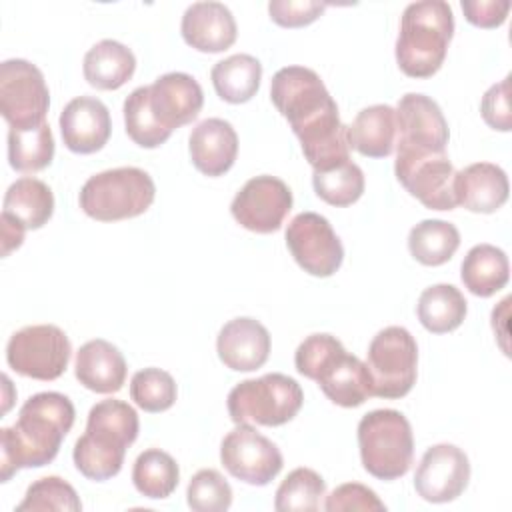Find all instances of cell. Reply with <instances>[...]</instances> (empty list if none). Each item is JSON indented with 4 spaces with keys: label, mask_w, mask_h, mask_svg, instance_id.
I'll return each mask as SVG.
<instances>
[{
    "label": "cell",
    "mask_w": 512,
    "mask_h": 512,
    "mask_svg": "<svg viewBox=\"0 0 512 512\" xmlns=\"http://www.w3.org/2000/svg\"><path fill=\"white\" fill-rule=\"evenodd\" d=\"M210 78L216 94L224 102L244 104L260 88L262 64L250 54H234L216 62Z\"/></svg>",
    "instance_id": "29"
},
{
    "label": "cell",
    "mask_w": 512,
    "mask_h": 512,
    "mask_svg": "<svg viewBox=\"0 0 512 512\" xmlns=\"http://www.w3.org/2000/svg\"><path fill=\"white\" fill-rule=\"evenodd\" d=\"M312 186L318 198L330 206H350L364 192V172L352 160L338 164L330 170L314 172Z\"/></svg>",
    "instance_id": "35"
},
{
    "label": "cell",
    "mask_w": 512,
    "mask_h": 512,
    "mask_svg": "<svg viewBox=\"0 0 512 512\" xmlns=\"http://www.w3.org/2000/svg\"><path fill=\"white\" fill-rule=\"evenodd\" d=\"M148 100L156 122L172 134L200 114L204 92L190 74L168 72L148 86Z\"/></svg>",
    "instance_id": "18"
},
{
    "label": "cell",
    "mask_w": 512,
    "mask_h": 512,
    "mask_svg": "<svg viewBox=\"0 0 512 512\" xmlns=\"http://www.w3.org/2000/svg\"><path fill=\"white\" fill-rule=\"evenodd\" d=\"M462 12L466 20L478 28H498L504 24L510 2L508 0H476V2H462Z\"/></svg>",
    "instance_id": "43"
},
{
    "label": "cell",
    "mask_w": 512,
    "mask_h": 512,
    "mask_svg": "<svg viewBox=\"0 0 512 512\" xmlns=\"http://www.w3.org/2000/svg\"><path fill=\"white\" fill-rule=\"evenodd\" d=\"M326 8V2L316 0H272L268 4L270 18L284 28L308 26L318 20Z\"/></svg>",
    "instance_id": "41"
},
{
    "label": "cell",
    "mask_w": 512,
    "mask_h": 512,
    "mask_svg": "<svg viewBox=\"0 0 512 512\" xmlns=\"http://www.w3.org/2000/svg\"><path fill=\"white\" fill-rule=\"evenodd\" d=\"M220 460L230 476L250 484H270L284 466L278 446L250 424H238L220 444Z\"/></svg>",
    "instance_id": "13"
},
{
    "label": "cell",
    "mask_w": 512,
    "mask_h": 512,
    "mask_svg": "<svg viewBox=\"0 0 512 512\" xmlns=\"http://www.w3.org/2000/svg\"><path fill=\"white\" fill-rule=\"evenodd\" d=\"M418 320L432 334L456 330L468 312L462 292L452 284H434L418 298Z\"/></svg>",
    "instance_id": "30"
},
{
    "label": "cell",
    "mask_w": 512,
    "mask_h": 512,
    "mask_svg": "<svg viewBox=\"0 0 512 512\" xmlns=\"http://www.w3.org/2000/svg\"><path fill=\"white\" fill-rule=\"evenodd\" d=\"M190 160L206 176H222L238 156V136L230 122L222 118L202 120L188 138Z\"/></svg>",
    "instance_id": "23"
},
{
    "label": "cell",
    "mask_w": 512,
    "mask_h": 512,
    "mask_svg": "<svg viewBox=\"0 0 512 512\" xmlns=\"http://www.w3.org/2000/svg\"><path fill=\"white\" fill-rule=\"evenodd\" d=\"M2 208L4 220L24 230H38L52 218L54 194L46 182L24 176L8 186Z\"/></svg>",
    "instance_id": "26"
},
{
    "label": "cell",
    "mask_w": 512,
    "mask_h": 512,
    "mask_svg": "<svg viewBox=\"0 0 512 512\" xmlns=\"http://www.w3.org/2000/svg\"><path fill=\"white\" fill-rule=\"evenodd\" d=\"M358 448L368 474L378 480L402 478L414 460L412 426L398 410H372L358 422Z\"/></svg>",
    "instance_id": "6"
},
{
    "label": "cell",
    "mask_w": 512,
    "mask_h": 512,
    "mask_svg": "<svg viewBox=\"0 0 512 512\" xmlns=\"http://www.w3.org/2000/svg\"><path fill=\"white\" fill-rule=\"evenodd\" d=\"M182 38L198 52H224L236 42V20L222 2H194L180 24Z\"/></svg>",
    "instance_id": "21"
},
{
    "label": "cell",
    "mask_w": 512,
    "mask_h": 512,
    "mask_svg": "<svg viewBox=\"0 0 512 512\" xmlns=\"http://www.w3.org/2000/svg\"><path fill=\"white\" fill-rule=\"evenodd\" d=\"M456 206L470 212L492 214L508 200L510 184L506 172L492 162H476L454 174Z\"/></svg>",
    "instance_id": "22"
},
{
    "label": "cell",
    "mask_w": 512,
    "mask_h": 512,
    "mask_svg": "<svg viewBox=\"0 0 512 512\" xmlns=\"http://www.w3.org/2000/svg\"><path fill=\"white\" fill-rule=\"evenodd\" d=\"M60 132L64 146L76 154H92L104 148L110 138V112L102 100L78 96L60 112Z\"/></svg>",
    "instance_id": "19"
},
{
    "label": "cell",
    "mask_w": 512,
    "mask_h": 512,
    "mask_svg": "<svg viewBox=\"0 0 512 512\" xmlns=\"http://www.w3.org/2000/svg\"><path fill=\"white\" fill-rule=\"evenodd\" d=\"M460 278L468 292L488 298L502 290L510 280L508 256L492 244H476L462 260Z\"/></svg>",
    "instance_id": "28"
},
{
    "label": "cell",
    "mask_w": 512,
    "mask_h": 512,
    "mask_svg": "<svg viewBox=\"0 0 512 512\" xmlns=\"http://www.w3.org/2000/svg\"><path fill=\"white\" fill-rule=\"evenodd\" d=\"M54 136L48 122L16 130L8 128V162L18 172H40L52 164Z\"/></svg>",
    "instance_id": "33"
},
{
    "label": "cell",
    "mask_w": 512,
    "mask_h": 512,
    "mask_svg": "<svg viewBox=\"0 0 512 512\" xmlns=\"http://www.w3.org/2000/svg\"><path fill=\"white\" fill-rule=\"evenodd\" d=\"M24 510H68L78 512L82 510V502L76 490L58 476H46L32 482L26 490L24 500L16 506V512Z\"/></svg>",
    "instance_id": "38"
},
{
    "label": "cell",
    "mask_w": 512,
    "mask_h": 512,
    "mask_svg": "<svg viewBox=\"0 0 512 512\" xmlns=\"http://www.w3.org/2000/svg\"><path fill=\"white\" fill-rule=\"evenodd\" d=\"M124 124L126 134L142 148H158L170 138L154 118L148 100V86L132 90L124 100Z\"/></svg>",
    "instance_id": "36"
},
{
    "label": "cell",
    "mask_w": 512,
    "mask_h": 512,
    "mask_svg": "<svg viewBox=\"0 0 512 512\" xmlns=\"http://www.w3.org/2000/svg\"><path fill=\"white\" fill-rule=\"evenodd\" d=\"M126 360L108 340L96 338L76 352L74 374L78 382L98 394H114L126 382Z\"/></svg>",
    "instance_id": "24"
},
{
    "label": "cell",
    "mask_w": 512,
    "mask_h": 512,
    "mask_svg": "<svg viewBox=\"0 0 512 512\" xmlns=\"http://www.w3.org/2000/svg\"><path fill=\"white\" fill-rule=\"evenodd\" d=\"M138 430V414L128 402L108 398L94 404L88 412L86 432L76 440L72 452L78 472L94 482L116 476Z\"/></svg>",
    "instance_id": "3"
},
{
    "label": "cell",
    "mask_w": 512,
    "mask_h": 512,
    "mask_svg": "<svg viewBox=\"0 0 512 512\" xmlns=\"http://www.w3.org/2000/svg\"><path fill=\"white\" fill-rule=\"evenodd\" d=\"M70 354L68 336L54 324L26 326L14 332L6 346V362L16 374L44 382L66 372Z\"/></svg>",
    "instance_id": "10"
},
{
    "label": "cell",
    "mask_w": 512,
    "mask_h": 512,
    "mask_svg": "<svg viewBox=\"0 0 512 512\" xmlns=\"http://www.w3.org/2000/svg\"><path fill=\"white\" fill-rule=\"evenodd\" d=\"M270 98L298 136L302 154L314 172L350 160L348 126L320 76L304 66L280 68L270 82Z\"/></svg>",
    "instance_id": "1"
},
{
    "label": "cell",
    "mask_w": 512,
    "mask_h": 512,
    "mask_svg": "<svg viewBox=\"0 0 512 512\" xmlns=\"http://www.w3.org/2000/svg\"><path fill=\"white\" fill-rule=\"evenodd\" d=\"M326 494L324 478L312 468H294L278 486L274 508L278 512H314Z\"/></svg>",
    "instance_id": "34"
},
{
    "label": "cell",
    "mask_w": 512,
    "mask_h": 512,
    "mask_svg": "<svg viewBox=\"0 0 512 512\" xmlns=\"http://www.w3.org/2000/svg\"><path fill=\"white\" fill-rule=\"evenodd\" d=\"M366 354L372 396L396 400L412 390L418 374V346L406 328L388 326L380 330Z\"/></svg>",
    "instance_id": "9"
},
{
    "label": "cell",
    "mask_w": 512,
    "mask_h": 512,
    "mask_svg": "<svg viewBox=\"0 0 512 512\" xmlns=\"http://www.w3.org/2000/svg\"><path fill=\"white\" fill-rule=\"evenodd\" d=\"M296 370L316 380L326 398L342 408H356L372 396V378L366 364L348 354L332 334L308 336L294 354Z\"/></svg>",
    "instance_id": "4"
},
{
    "label": "cell",
    "mask_w": 512,
    "mask_h": 512,
    "mask_svg": "<svg viewBox=\"0 0 512 512\" xmlns=\"http://www.w3.org/2000/svg\"><path fill=\"white\" fill-rule=\"evenodd\" d=\"M324 510L328 512H342V510H378L384 512L386 504L376 496V492L364 484L348 482L340 484L326 496Z\"/></svg>",
    "instance_id": "40"
},
{
    "label": "cell",
    "mask_w": 512,
    "mask_h": 512,
    "mask_svg": "<svg viewBox=\"0 0 512 512\" xmlns=\"http://www.w3.org/2000/svg\"><path fill=\"white\" fill-rule=\"evenodd\" d=\"M136 70L132 50L116 40H100L84 56V78L98 90L124 86Z\"/></svg>",
    "instance_id": "27"
},
{
    "label": "cell",
    "mask_w": 512,
    "mask_h": 512,
    "mask_svg": "<svg viewBox=\"0 0 512 512\" xmlns=\"http://www.w3.org/2000/svg\"><path fill=\"white\" fill-rule=\"evenodd\" d=\"M130 396L146 412H164L176 402L178 388L166 370L144 368L132 376Z\"/></svg>",
    "instance_id": "37"
},
{
    "label": "cell",
    "mask_w": 512,
    "mask_h": 512,
    "mask_svg": "<svg viewBox=\"0 0 512 512\" xmlns=\"http://www.w3.org/2000/svg\"><path fill=\"white\" fill-rule=\"evenodd\" d=\"M394 174L410 196L430 210H454V166L448 154L396 156Z\"/></svg>",
    "instance_id": "16"
},
{
    "label": "cell",
    "mask_w": 512,
    "mask_h": 512,
    "mask_svg": "<svg viewBox=\"0 0 512 512\" xmlns=\"http://www.w3.org/2000/svg\"><path fill=\"white\" fill-rule=\"evenodd\" d=\"M156 196L148 172L122 166L90 176L80 190V208L100 222H116L144 214Z\"/></svg>",
    "instance_id": "7"
},
{
    "label": "cell",
    "mask_w": 512,
    "mask_h": 512,
    "mask_svg": "<svg viewBox=\"0 0 512 512\" xmlns=\"http://www.w3.org/2000/svg\"><path fill=\"white\" fill-rule=\"evenodd\" d=\"M454 34V14L444 0L412 2L404 8L396 40V62L410 78H430L444 64Z\"/></svg>",
    "instance_id": "5"
},
{
    "label": "cell",
    "mask_w": 512,
    "mask_h": 512,
    "mask_svg": "<svg viewBox=\"0 0 512 512\" xmlns=\"http://www.w3.org/2000/svg\"><path fill=\"white\" fill-rule=\"evenodd\" d=\"M398 138L396 110L388 104H374L358 112L348 126V144L368 158H386L394 152Z\"/></svg>",
    "instance_id": "25"
},
{
    "label": "cell",
    "mask_w": 512,
    "mask_h": 512,
    "mask_svg": "<svg viewBox=\"0 0 512 512\" xmlns=\"http://www.w3.org/2000/svg\"><path fill=\"white\" fill-rule=\"evenodd\" d=\"M132 482L136 490L146 498H168L180 482V468L168 452L160 448H148L136 458L132 466Z\"/></svg>",
    "instance_id": "32"
},
{
    "label": "cell",
    "mask_w": 512,
    "mask_h": 512,
    "mask_svg": "<svg viewBox=\"0 0 512 512\" xmlns=\"http://www.w3.org/2000/svg\"><path fill=\"white\" fill-rule=\"evenodd\" d=\"M50 92L44 74L28 60L0 64V112L10 128L26 130L46 122Z\"/></svg>",
    "instance_id": "11"
},
{
    "label": "cell",
    "mask_w": 512,
    "mask_h": 512,
    "mask_svg": "<svg viewBox=\"0 0 512 512\" xmlns=\"http://www.w3.org/2000/svg\"><path fill=\"white\" fill-rule=\"evenodd\" d=\"M76 418L74 404L60 392L30 396L18 420L0 430V480L8 482L20 468L50 464Z\"/></svg>",
    "instance_id": "2"
},
{
    "label": "cell",
    "mask_w": 512,
    "mask_h": 512,
    "mask_svg": "<svg viewBox=\"0 0 512 512\" xmlns=\"http://www.w3.org/2000/svg\"><path fill=\"white\" fill-rule=\"evenodd\" d=\"M470 462L454 444L430 446L414 474V488L426 502H452L468 486Z\"/></svg>",
    "instance_id": "17"
},
{
    "label": "cell",
    "mask_w": 512,
    "mask_h": 512,
    "mask_svg": "<svg viewBox=\"0 0 512 512\" xmlns=\"http://www.w3.org/2000/svg\"><path fill=\"white\" fill-rule=\"evenodd\" d=\"M24 228L18 224H12L2 218V256H8L10 250L18 248L24 240Z\"/></svg>",
    "instance_id": "44"
},
{
    "label": "cell",
    "mask_w": 512,
    "mask_h": 512,
    "mask_svg": "<svg viewBox=\"0 0 512 512\" xmlns=\"http://www.w3.org/2000/svg\"><path fill=\"white\" fill-rule=\"evenodd\" d=\"M186 500L196 512H224L232 504V488L218 470L204 468L190 478Z\"/></svg>",
    "instance_id": "39"
},
{
    "label": "cell",
    "mask_w": 512,
    "mask_h": 512,
    "mask_svg": "<svg viewBox=\"0 0 512 512\" xmlns=\"http://www.w3.org/2000/svg\"><path fill=\"white\" fill-rule=\"evenodd\" d=\"M460 246V232L446 220H422L408 234V250L424 266L446 264Z\"/></svg>",
    "instance_id": "31"
},
{
    "label": "cell",
    "mask_w": 512,
    "mask_h": 512,
    "mask_svg": "<svg viewBox=\"0 0 512 512\" xmlns=\"http://www.w3.org/2000/svg\"><path fill=\"white\" fill-rule=\"evenodd\" d=\"M226 404L236 424L282 426L300 412L304 392L294 378L272 372L236 384Z\"/></svg>",
    "instance_id": "8"
},
{
    "label": "cell",
    "mask_w": 512,
    "mask_h": 512,
    "mask_svg": "<svg viewBox=\"0 0 512 512\" xmlns=\"http://www.w3.org/2000/svg\"><path fill=\"white\" fill-rule=\"evenodd\" d=\"M480 112L484 122L500 132L512 130V112H510V76L502 82L490 86L480 102Z\"/></svg>",
    "instance_id": "42"
},
{
    "label": "cell",
    "mask_w": 512,
    "mask_h": 512,
    "mask_svg": "<svg viewBox=\"0 0 512 512\" xmlns=\"http://www.w3.org/2000/svg\"><path fill=\"white\" fill-rule=\"evenodd\" d=\"M286 246L296 264L318 278L332 276L344 260V248L330 222L316 212H300L286 228Z\"/></svg>",
    "instance_id": "14"
},
{
    "label": "cell",
    "mask_w": 512,
    "mask_h": 512,
    "mask_svg": "<svg viewBox=\"0 0 512 512\" xmlns=\"http://www.w3.org/2000/svg\"><path fill=\"white\" fill-rule=\"evenodd\" d=\"M216 352L226 368L252 372L262 368L270 356V334L254 318H234L218 332Z\"/></svg>",
    "instance_id": "20"
},
{
    "label": "cell",
    "mask_w": 512,
    "mask_h": 512,
    "mask_svg": "<svg viewBox=\"0 0 512 512\" xmlns=\"http://www.w3.org/2000/svg\"><path fill=\"white\" fill-rule=\"evenodd\" d=\"M292 210V192L276 176H254L250 178L230 204L234 220L258 234L276 232L288 212Z\"/></svg>",
    "instance_id": "15"
},
{
    "label": "cell",
    "mask_w": 512,
    "mask_h": 512,
    "mask_svg": "<svg viewBox=\"0 0 512 512\" xmlns=\"http://www.w3.org/2000/svg\"><path fill=\"white\" fill-rule=\"evenodd\" d=\"M398 138L396 156L444 154L448 146V122L440 106L424 94H404L396 106Z\"/></svg>",
    "instance_id": "12"
}]
</instances>
